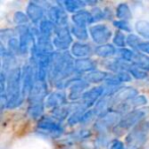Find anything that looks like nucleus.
Segmentation results:
<instances>
[{
    "label": "nucleus",
    "mask_w": 149,
    "mask_h": 149,
    "mask_svg": "<svg viewBox=\"0 0 149 149\" xmlns=\"http://www.w3.org/2000/svg\"><path fill=\"white\" fill-rule=\"evenodd\" d=\"M70 52L72 55L76 56L79 59H84V58H90L92 54V48L89 44L84 42H74L70 46Z\"/></svg>",
    "instance_id": "4468645a"
},
{
    "label": "nucleus",
    "mask_w": 149,
    "mask_h": 149,
    "mask_svg": "<svg viewBox=\"0 0 149 149\" xmlns=\"http://www.w3.org/2000/svg\"><path fill=\"white\" fill-rule=\"evenodd\" d=\"M89 34L92 40L98 45H104L107 44V41L111 38L112 32L106 25L98 24L93 25L89 28Z\"/></svg>",
    "instance_id": "39448f33"
},
{
    "label": "nucleus",
    "mask_w": 149,
    "mask_h": 149,
    "mask_svg": "<svg viewBox=\"0 0 149 149\" xmlns=\"http://www.w3.org/2000/svg\"><path fill=\"white\" fill-rule=\"evenodd\" d=\"M55 28L56 25L54 23H52L50 19H44L39 25L38 34L44 36V37L50 38L52 34H54V32H55Z\"/></svg>",
    "instance_id": "aec40b11"
},
{
    "label": "nucleus",
    "mask_w": 149,
    "mask_h": 149,
    "mask_svg": "<svg viewBox=\"0 0 149 149\" xmlns=\"http://www.w3.org/2000/svg\"><path fill=\"white\" fill-rule=\"evenodd\" d=\"M48 17L56 26L68 25V15L62 6H50L48 9Z\"/></svg>",
    "instance_id": "f8f14e48"
},
{
    "label": "nucleus",
    "mask_w": 149,
    "mask_h": 149,
    "mask_svg": "<svg viewBox=\"0 0 149 149\" xmlns=\"http://www.w3.org/2000/svg\"><path fill=\"white\" fill-rule=\"evenodd\" d=\"M46 95H47L46 82L36 81L34 83V86L30 92L29 96H28L30 104H42Z\"/></svg>",
    "instance_id": "1a4fd4ad"
},
{
    "label": "nucleus",
    "mask_w": 149,
    "mask_h": 149,
    "mask_svg": "<svg viewBox=\"0 0 149 149\" xmlns=\"http://www.w3.org/2000/svg\"><path fill=\"white\" fill-rule=\"evenodd\" d=\"M38 129L42 132H45L47 134L54 135V136H59L62 134L63 129L60 126L59 120H55L53 116L51 118H43L38 123Z\"/></svg>",
    "instance_id": "6e6552de"
},
{
    "label": "nucleus",
    "mask_w": 149,
    "mask_h": 149,
    "mask_svg": "<svg viewBox=\"0 0 149 149\" xmlns=\"http://www.w3.org/2000/svg\"><path fill=\"white\" fill-rule=\"evenodd\" d=\"M149 114V107H142L140 109H134L132 111L128 112L122 118L120 122L118 124L116 128H113V132L122 134L123 132L129 130V129H133L139 125L141 122L145 120L147 116Z\"/></svg>",
    "instance_id": "7ed1b4c3"
},
{
    "label": "nucleus",
    "mask_w": 149,
    "mask_h": 149,
    "mask_svg": "<svg viewBox=\"0 0 149 149\" xmlns=\"http://www.w3.org/2000/svg\"><path fill=\"white\" fill-rule=\"evenodd\" d=\"M105 93L106 88L104 86H97V87L87 90L81 98V105L88 110L90 106H92L94 103H97L100 100V98L103 95H105Z\"/></svg>",
    "instance_id": "423d86ee"
},
{
    "label": "nucleus",
    "mask_w": 149,
    "mask_h": 149,
    "mask_svg": "<svg viewBox=\"0 0 149 149\" xmlns=\"http://www.w3.org/2000/svg\"><path fill=\"white\" fill-rule=\"evenodd\" d=\"M54 35L55 36L52 40V43L58 51H65L70 46L72 45V32L66 26H56Z\"/></svg>",
    "instance_id": "20e7f679"
},
{
    "label": "nucleus",
    "mask_w": 149,
    "mask_h": 149,
    "mask_svg": "<svg viewBox=\"0 0 149 149\" xmlns=\"http://www.w3.org/2000/svg\"><path fill=\"white\" fill-rule=\"evenodd\" d=\"M127 72L137 80H143L147 77V72L145 70H141V68H137L135 65H131V64H129L128 68H127Z\"/></svg>",
    "instance_id": "a878e982"
},
{
    "label": "nucleus",
    "mask_w": 149,
    "mask_h": 149,
    "mask_svg": "<svg viewBox=\"0 0 149 149\" xmlns=\"http://www.w3.org/2000/svg\"><path fill=\"white\" fill-rule=\"evenodd\" d=\"M90 13H91V17H92V23H97V22H100L101 19H105V13L104 11H102L100 8H97V7H94L90 10Z\"/></svg>",
    "instance_id": "c756f323"
},
{
    "label": "nucleus",
    "mask_w": 149,
    "mask_h": 149,
    "mask_svg": "<svg viewBox=\"0 0 149 149\" xmlns=\"http://www.w3.org/2000/svg\"><path fill=\"white\" fill-rule=\"evenodd\" d=\"M96 64L91 58L78 59L74 61V72L76 74H82L85 72H90L95 70Z\"/></svg>",
    "instance_id": "2eb2a0df"
},
{
    "label": "nucleus",
    "mask_w": 149,
    "mask_h": 149,
    "mask_svg": "<svg viewBox=\"0 0 149 149\" xmlns=\"http://www.w3.org/2000/svg\"><path fill=\"white\" fill-rule=\"evenodd\" d=\"M137 50L144 54H149V41H142L140 43V45L138 46Z\"/></svg>",
    "instance_id": "473e14b6"
},
{
    "label": "nucleus",
    "mask_w": 149,
    "mask_h": 149,
    "mask_svg": "<svg viewBox=\"0 0 149 149\" xmlns=\"http://www.w3.org/2000/svg\"><path fill=\"white\" fill-rule=\"evenodd\" d=\"M120 114V112H116V111L107 112L106 114L102 116L101 118H99V120H97V123H96L94 127L100 133L105 132V131H107L111 127L116 128L123 118Z\"/></svg>",
    "instance_id": "0eeeda50"
},
{
    "label": "nucleus",
    "mask_w": 149,
    "mask_h": 149,
    "mask_svg": "<svg viewBox=\"0 0 149 149\" xmlns=\"http://www.w3.org/2000/svg\"><path fill=\"white\" fill-rule=\"evenodd\" d=\"M72 22L76 26H80V27H87L88 25H91L92 23V17L91 13L88 10H83L79 11V13H74L72 17Z\"/></svg>",
    "instance_id": "dca6fc26"
},
{
    "label": "nucleus",
    "mask_w": 149,
    "mask_h": 149,
    "mask_svg": "<svg viewBox=\"0 0 149 149\" xmlns=\"http://www.w3.org/2000/svg\"><path fill=\"white\" fill-rule=\"evenodd\" d=\"M86 5H87L86 1H78V0H68L62 2V7L65 9V11L72 13L74 15L83 10Z\"/></svg>",
    "instance_id": "f3484780"
},
{
    "label": "nucleus",
    "mask_w": 149,
    "mask_h": 149,
    "mask_svg": "<svg viewBox=\"0 0 149 149\" xmlns=\"http://www.w3.org/2000/svg\"><path fill=\"white\" fill-rule=\"evenodd\" d=\"M116 17H118L120 21H128L132 17V13L130 10V7L126 3H120L118 7H116Z\"/></svg>",
    "instance_id": "4be33fe9"
},
{
    "label": "nucleus",
    "mask_w": 149,
    "mask_h": 149,
    "mask_svg": "<svg viewBox=\"0 0 149 149\" xmlns=\"http://www.w3.org/2000/svg\"><path fill=\"white\" fill-rule=\"evenodd\" d=\"M141 42H142V40L137 35H134V34H130L127 37V45L130 46L132 50H137V48L140 45Z\"/></svg>",
    "instance_id": "c85d7f7f"
},
{
    "label": "nucleus",
    "mask_w": 149,
    "mask_h": 149,
    "mask_svg": "<svg viewBox=\"0 0 149 149\" xmlns=\"http://www.w3.org/2000/svg\"><path fill=\"white\" fill-rule=\"evenodd\" d=\"M107 149H127V146L120 140L113 139L107 144Z\"/></svg>",
    "instance_id": "2f4dec72"
},
{
    "label": "nucleus",
    "mask_w": 149,
    "mask_h": 149,
    "mask_svg": "<svg viewBox=\"0 0 149 149\" xmlns=\"http://www.w3.org/2000/svg\"><path fill=\"white\" fill-rule=\"evenodd\" d=\"M148 149H149V148H148Z\"/></svg>",
    "instance_id": "72a5a7b5"
},
{
    "label": "nucleus",
    "mask_w": 149,
    "mask_h": 149,
    "mask_svg": "<svg viewBox=\"0 0 149 149\" xmlns=\"http://www.w3.org/2000/svg\"><path fill=\"white\" fill-rule=\"evenodd\" d=\"M89 86L90 84L85 79L76 78V79L72 80L70 83V94H68L70 99V100L81 99L82 96L84 95V93L87 91Z\"/></svg>",
    "instance_id": "9d476101"
},
{
    "label": "nucleus",
    "mask_w": 149,
    "mask_h": 149,
    "mask_svg": "<svg viewBox=\"0 0 149 149\" xmlns=\"http://www.w3.org/2000/svg\"><path fill=\"white\" fill-rule=\"evenodd\" d=\"M149 137V120H145L131 130L126 139L127 149H140Z\"/></svg>",
    "instance_id": "f03ea898"
},
{
    "label": "nucleus",
    "mask_w": 149,
    "mask_h": 149,
    "mask_svg": "<svg viewBox=\"0 0 149 149\" xmlns=\"http://www.w3.org/2000/svg\"><path fill=\"white\" fill-rule=\"evenodd\" d=\"M29 17L27 15H25L22 11H17L15 13V22L19 27H24V26H28L29 23Z\"/></svg>",
    "instance_id": "cd10ccee"
},
{
    "label": "nucleus",
    "mask_w": 149,
    "mask_h": 149,
    "mask_svg": "<svg viewBox=\"0 0 149 149\" xmlns=\"http://www.w3.org/2000/svg\"><path fill=\"white\" fill-rule=\"evenodd\" d=\"M95 53L99 57L108 58L114 56L118 53V51H116V47L111 44H104V45H99L95 48Z\"/></svg>",
    "instance_id": "a211bd4d"
},
{
    "label": "nucleus",
    "mask_w": 149,
    "mask_h": 149,
    "mask_svg": "<svg viewBox=\"0 0 149 149\" xmlns=\"http://www.w3.org/2000/svg\"><path fill=\"white\" fill-rule=\"evenodd\" d=\"M27 15L34 25H40L45 15L44 8L37 2H30L27 6Z\"/></svg>",
    "instance_id": "9b49d317"
},
{
    "label": "nucleus",
    "mask_w": 149,
    "mask_h": 149,
    "mask_svg": "<svg viewBox=\"0 0 149 149\" xmlns=\"http://www.w3.org/2000/svg\"><path fill=\"white\" fill-rule=\"evenodd\" d=\"M113 26L118 28L120 32H129V33L132 32V28L129 25L128 22H126V21H120V19H118V21H114Z\"/></svg>",
    "instance_id": "7c9ffc66"
},
{
    "label": "nucleus",
    "mask_w": 149,
    "mask_h": 149,
    "mask_svg": "<svg viewBox=\"0 0 149 149\" xmlns=\"http://www.w3.org/2000/svg\"><path fill=\"white\" fill-rule=\"evenodd\" d=\"M136 31L142 37L149 39V22L139 21L136 23Z\"/></svg>",
    "instance_id": "b1692460"
},
{
    "label": "nucleus",
    "mask_w": 149,
    "mask_h": 149,
    "mask_svg": "<svg viewBox=\"0 0 149 149\" xmlns=\"http://www.w3.org/2000/svg\"><path fill=\"white\" fill-rule=\"evenodd\" d=\"M44 106L42 104H30L29 109H28V114L32 118H39L43 114Z\"/></svg>",
    "instance_id": "393cba45"
},
{
    "label": "nucleus",
    "mask_w": 149,
    "mask_h": 149,
    "mask_svg": "<svg viewBox=\"0 0 149 149\" xmlns=\"http://www.w3.org/2000/svg\"><path fill=\"white\" fill-rule=\"evenodd\" d=\"M108 74L107 72H101V70H93L84 76V79L88 82V83H99V82H105L107 79Z\"/></svg>",
    "instance_id": "412c9836"
},
{
    "label": "nucleus",
    "mask_w": 149,
    "mask_h": 149,
    "mask_svg": "<svg viewBox=\"0 0 149 149\" xmlns=\"http://www.w3.org/2000/svg\"><path fill=\"white\" fill-rule=\"evenodd\" d=\"M131 63H132L133 65L137 66V68H141V70H145V72L149 70V57L146 54L135 52Z\"/></svg>",
    "instance_id": "6ab92c4d"
},
{
    "label": "nucleus",
    "mask_w": 149,
    "mask_h": 149,
    "mask_svg": "<svg viewBox=\"0 0 149 149\" xmlns=\"http://www.w3.org/2000/svg\"><path fill=\"white\" fill-rule=\"evenodd\" d=\"M66 101V93L63 90H56V91L52 92L51 94L48 95V97L46 98L45 105L48 108H52V109H56L59 108L61 106H63V104Z\"/></svg>",
    "instance_id": "ddd939ff"
},
{
    "label": "nucleus",
    "mask_w": 149,
    "mask_h": 149,
    "mask_svg": "<svg viewBox=\"0 0 149 149\" xmlns=\"http://www.w3.org/2000/svg\"><path fill=\"white\" fill-rule=\"evenodd\" d=\"M7 107H17L23 101L22 93V70L19 68H13L7 72L6 82Z\"/></svg>",
    "instance_id": "f257e3e1"
},
{
    "label": "nucleus",
    "mask_w": 149,
    "mask_h": 149,
    "mask_svg": "<svg viewBox=\"0 0 149 149\" xmlns=\"http://www.w3.org/2000/svg\"><path fill=\"white\" fill-rule=\"evenodd\" d=\"M72 35H74L80 41H86L89 38V30L86 29V27H80V26L74 25L70 29Z\"/></svg>",
    "instance_id": "5701e85b"
},
{
    "label": "nucleus",
    "mask_w": 149,
    "mask_h": 149,
    "mask_svg": "<svg viewBox=\"0 0 149 149\" xmlns=\"http://www.w3.org/2000/svg\"><path fill=\"white\" fill-rule=\"evenodd\" d=\"M112 41H113L114 45L120 47V49L125 48V46L127 45V37L125 36V34L120 31L114 34L113 38H112Z\"/></svg>",
    "instance_id": "bb28decb"
}]
</instances>
